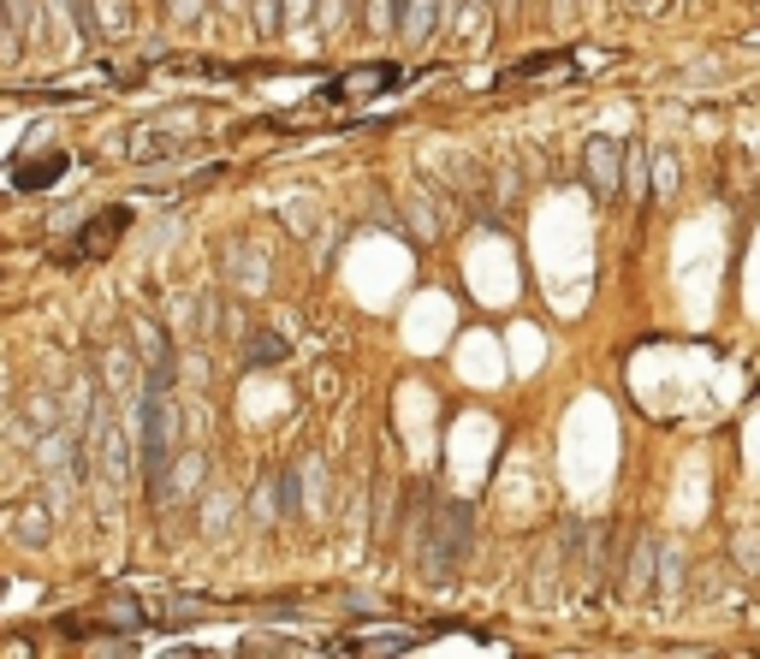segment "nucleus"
<instances>
[{"instance_id":"1","label":"nucleus","mask_w":760,"mask_h":659,"mask_svg":"<svg viewBox=\"0 0 760 659\" xmlns=\"http://www.w3.org/2000/svg\"><path fill=\"white\" fill-rule=\"evenodd\" d=\"M137 458H143L149 487H161L179 458V398H173V380H149L143 404H137Z\"/></svg>"},{"instance_id":"2","label":"nucleus","mask_w":760,"mask_h":659,"mask_svg":"<svg viewBox=\"0 0 760 659\" xmlns=\"http://www.w3.org/2000/svg\"><path fill=\"white\" fill-rule=\"evenodd\" d=\"M470 535H476V511L470 505H440L434 511V529H428V547H422V570L428 576H452L470 553Z\"/></svg>"},{"instance_id":"3","label":"nucleus","mask_w":760,"mask_h":659,"mask_svg":"<svg viewBox=\"0 0 760 659\" xmlns=\"http://www.w3.org/2000/svg\"><path fill=\"white\" fill-rule=\"evenodd\" d=\"M125 226H131V208H101L84 220V232L72 238V256L66 262H84V256H113V244L125 238Z\"/></svg>"},{"instance_id":"4","label":"nucleus","mask_w":760,"mask_h":659,"mask_svg":"<svg viewBox=\"0 0 760 659\" xmlns=\"http://www.w3.org/2000/svg\"><path fill=\"white\" fill-rule=\"evenodd\" d=\"M113 149H119V155H131V161H155V155H185L190 137L185 131H149V125H137V131H125Z\"/></svg>"},{"instance_id":"5","label":"nucleus","mask_w":760,"mask_h":659,"mask_svg":"<svg viewBox=\"0 0 760 659\" xmlns=\"http://www.w3.org/2000/svg\"><path fill=\"white\" fill-rule=\"evenodd\" d=\"M398 84V66H357V72H345V78H333V101H369L380 90H392Z\"/></svg>"},{"instance_id":"6","label":"nucleus","mask_w":760,"mask_h":659,"mask_svg":"<svg viewBox=\"0 0 760 659\" xmlns=\"http://www.w3.org/2000/svg\"><path fill=\"white\" fill-rule=\"evenodd\" d=\"M60 179H66V155H60V149H54V155L24 161V167L12 173V185H18V190H48V185H60Z\"/></svg>"},{"instance_id":"7","label":"nucleus","mask_w":760,"mask_h":659,"mask_svg":"<svg viewBox=\"0 0 760 659\" xmlns=\"http://www.w3.org/2000/svg\"><path fill=\"white\" fill-rule=\"evenodd\" d=\"M588 185L600 190V197H612V190H618V143H606V137H594V143H588Z\"/></svg>"},{"instance_id":"8","label":"nucleus","mask_w":760,"mask_h":659,"mask_svg":"<svg viewBox=\"0 0 760 659\" xmlns=\"http://www.w3.org/2000/svg\"><path fill=\"white\" fill-rule=\"evenodd\" d=\"M416 648V630H387V636H357V642H339V654H404Z\"/></svg>"},{"instance_id":"9","label":"nucleus","mask_w":760,"mask_h":659,"mask_svg":"<svg viewBox=\"0 0 760 659\" xmlns=\"http://www.w3.org/2000/svg\"><path fill=\"white\" fill-rule=\"evenodd\" d=\"M398 18H404V36H410V42H422V36L434 30V0H404Z\"/></svg>"},{"instance_id":"10","label":"nucleus","mask_w":760,"mask_h":659,"mask_svg":"<svg viewBox=\"0 0 760 659\" xmlns=\"http://www.w3.org/2000/svg\"><path fill=\"white\" fill-rule=\"evenodd\" d=\"M250 369H262V363H280L286 357V339H274V333H262V339H250Z\"/></svg>"},{"instance_id":"11","label":"nucleus","mask_w":760,"mask_h":659,"mask_svg":"<svg viewBox=\"0 0 760 659\" xmlns=\"http://www.w3.org/2000/svg\"><path fill=\"white\" fill-rule=\"evenodd\" d=\"M553 66H565V54H529V60L511 66V78H541V72H553Z\"/></svg>"},{"instance_id":"12","label":"nucleus","mask_w":760,"mask_h":659,"mask_svg":"<svg viewBox=\"0 0 760 659\" xmlns=\"http://www.w3.org/2000/svg\"><path fill=\"white\" fill-rule=\"evenodd\" d=\"M274 505H280V511H297V476H280V481H274Z\"/></svg>"}]
</instances>
